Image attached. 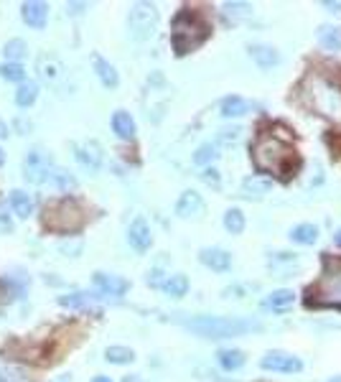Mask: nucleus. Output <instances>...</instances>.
I'll return each mask as SVG.
<instances>
[{"instance_id":"nucleus-21","label":"nucleus","mask_w":341,"mask_h":382,"mask_svg":"<svg viewBox=\"0 0 341 382\" xmlns=\"http://www.w3.org/2000/svg\"><path fill=\"white\" fill-rule=\"evenodd\" d=\"M245 352L242 349H234V347H227V349H219L216 352V362H219V367L222 370H227V372H234V370H240L242 365H245Z\"/></svg>"},{"instance_id":"nucleus-35","label":"nucleus","mask_w":341,"mask_h":382,"mask_svg":"<svg viewBox=\"0 0 341 382\" xmlns=\"http://www.w3.org/2000/svg\"><path fill=\"white\" fill-rule=\"evenodd\" d=\"M3 54L8 57V61H23L25 59V54H28V46H25V41L23 39H10L6 46H3Z\"/></svg>"},{"instance_id":"nucleus-14","label":"nucleus","mask_w":341,"mask_h":382,"mask_svg":"<svg viewBox=\"0 0 341 382\" xmlns=\"http://www.w3.org/2000/svg\"><path fill=\"white\" fill-rule=\"evenodd\" d=\"M199 260L207 268L216 270V273H227V270L232 268V255L222 248H204L199 252Z\"/></svg>"},{"instance_id":"nucleus-42","label":"nucleus","mask_w":341,"mask_h":382,"mask_svg":"<svg viewBox=\"0 0 341 382\" xmlns=\"http://www.w3.org/2000/svg\"><path fill=\"white\" fill-rule=\"evenodd\" d=\"M16 128H18V130H23V133H28V130H31V123H28L25 117H18V120H16Z\"/></svg>"},{"instance_id":"nucleus-33","label":"nucleus","mask_w":341,"mask_h":382,"mask_svg":"<svg viewBox=\"0 0 341 382\" xmlns=\"http://www.w3.org/2000/svg\"><path fill=\"white\" fill-rule=\"evenodd\" d=\"M0 79H6V82H25V69L23 64H18V61H6V64H0Z\"/></svg>"},{"instance_id":"nucleus-17","label":"nucleus","mask_w":341,"mask_h":382,"mask_svg":"<svg viewBox=\"0 0 341 382\" xmlns=\"http://www.w3.org/2000/svg\"><path fill=\"white\" fill-rule=\"evenodd\" d=\"M250 57L260 69H273L275 64H280V54H278V49L267 46V43H252Z\"/></svg>"},{"instance_id":"nucleus-25","label":"nucleus","mask_w":341,"mask_h":382,"mask_svg":"<svg viewBox=\"0 0 341 382\" xmlns=\"http://www.w3.org/2000/svg\"><path fill=\"white\" fill-rule=\"evenodd\" d=\"M296 303V293L291 288H278L265 299V308H273V311H285Z\"/></svg>"},{"instance_id":"nucleus-7","label":"nucleus","mask_w":341,"mask_h":382,"mask_svg":"<svg viewBox=\"0 0 341 382\" xmlns=\"http://www.w3.org/2000/svg\"><path fill=\"white\" fill-rule=\"evenodd\" d=\"M51 168V156L43 148H31L25 153L23 174L28 183H49Z\"/></svg>"},{"instance_id":"nucleus-29","label":"nucleus","mask_w":341,"mask_h":382,"mask_svg":"<svg viewBox=\"0 0 341 382\" xmlns=\"http://www.w3.org/2000/svg\"><path fill=\"white\" fill-rule=\"evenodd\" d=\"M49 183L54 189H59L61 194L64 191H72L76 186V179L69 174L67 168H51V176H49Z\"/></svg>"},{"instance_id":"nucleus-48","label":"nucleus","mask_w":341,"mask_h":382,"mask_svg":"<svg viewBox=\"0 0 341 382\" xmlns=\"http://www.w3.org/2000/svg\"><path fill=\"white\" fill-rule=\"evenodd\" d=\"M333 242H336V245H341V230L336 234H333Z\"/></svg>"},{"instance_id":"nucleus-40","label":"nucleus","mask_w":341,"mask_h":382,"mask_svg":"<svg viewBox=\"0 0 341 382\" xmlns=\"http://www.w3.org/2000/svg\"><path fill=\"white\" fill-rule=\"evenodd\" d=\"M201 179L207 183H211V186H219V171H216V168H207V171L201 174Z\"/></svg>"},{"instance_id":"nucleus-32","label":"nucleus","mask_w":341,"mask_h":382,"mask_svg":"<svg viewBox=\"0 0 341 382\" xmlns=\"http://www.w3.org/2000/svg\"><path fill=\"white\" fill-rule=\"evenodd\" d=\"M216 158H219V148H216V143H201L196 153H194V163L196 166H209V163H214Z\"/></svg>"},{"instance_id":"nucleus-15","label":"nucleus","mask_w":341,"mask_h":382,"mask_svg":"<svg viewBox=\"0 0 341 382\" xmlns=\"http://www.w3.org/2000/svg\"><path fill=\"white\" fill-rule=\"evenodd\" d=\"M270 189H273V179H267V176H247L242 181L245 199H262L265 194H270Z\"/></svg>"},{"instance_id":"nucleus-28","label":"nucleus","mask_w":341,"mask_h":382,"mask_svg":"<svg viewBox=\"0 0 341 382\" xmlns=\"http://www.w3.org/2000/svg\"><path fill=\"white\" fill-rule=\"evenodd\" d=\"M36 97H39V84L36 82H21L18 84V90H16V105L18 108H31L36 102Z\"/></svg>"},{"instance_id":"nucleus-5","label":"nucleus","mask_w":341,"mask_h":382,"mask_svg":"<svg viewBox=\"0 0 341 382\" xmlns=\"http://www.w3.org/2000/svg\"><path fill=\"white\" fill-rule=\"evenodd\" d=\"M308 100L318 115L331 120L333 125H341V87L321 74H313L306 79Z\"/></svg>"},{"instance_id":"nucleus-36","label":"nucleus","mask_w":341,"mask_h":382,"mask_svg":"<svg viewBox=\"0 0 341 382\" xmlns=\"http://www.w3.org/2000/svg\"><path fill=\"white\" fill-rule=\"evenodd\" d=\"M225 16L232 18V21L247 18V16H252V6L250 3H225Z\"/></svg>"},{"instance_id":"nucleus-41","label":"nucleus","mask_w":341,"mask_h":382,"mask_svg":"<svg viewBox=\"0 0 341 382\" xmlns=\"http://www.w3.org/2000/svg\"><path fill=\"white\" fill-rule=\"evenodd\" d=\"M324 8L331 10V13H341V0H336V3L333 0H324Z\"/></svg>"},{"instance_id":"nucleus-6","label":"nucleus","mask_w":341,"mask_h":382,"mask_svg":"<svg viewBox=\"0 0 341 382\" xmlns=\"http://www.w3.org/2000/svg\"><path fill=\"white\" fill-rule=\"evenodd\" d=\"M127 28L135 41H148L158 28V10L150 3H138L127 13Z\"/></svg>"},{"instance_id":"nucleus-11","label":"nucleus","mask_w":341,"mask_h":382,"mask_svg":"<svg viewBox=\"0 0 341 382\" xmlns=\"http://www.w3.org/2000/svg\"><path fill=\"white\" fill-rule=\"evenodd\" d=\"M92 283L94 288L102 293V296H125L130 291V283L120 275H112V273H94L92 275Z\"/></svg>"},{"instance_id":"nucleus-9","label":"nucleus","mask_w":341,"mask_h":382,"mask_svg":"<svg viewBox=\"0 0 341 382\" xmlns=\"http://www.w3.org/2000/svg\"><path fill=\"white\" fill-rule=\"evenodd\" d=\"M74 158L84 171L97 174L102 166V145L97 141H84L82 145H74Z\"/></svg>"},{"instance_id":"nucleus-46","label":"nucleus","mask_w":341,"mask_h":382,"mask_svg":"<svg viewBox=\"0 0 341 382\" xmlns=\"http://www.w3.org/2000/svg\"><path fill=\"white\" fill-rule=\"evenodd\" d=\"M51 382H72V374H59V377H54Z\"/></svg>"},{"instance_id":"nucleus-38","label":"nucleus","mask_w":341,"mask_h":382,"mask_svg":"<svg viewBox=\"0 0 341 382\" xmlns=\"http://www.w3.org/2000/svg\"><path fill=\"white\" fill-rule=\"evenodd\" d=\"M59 250H61V252H64L67 258H76V255H79V252H82V250H84V242H82V240L61 242V245H59Z\"/></svg>"},{"instance_id":"nucleus-10","label":"nucleus","mask_w":341,"mask_h":382,"mask_svg":"<svg viewBox=\"0 0 341 382\" xmlns=\"http://www.w3.org/2000/svg\"><path fill=\"white\" fill-rule=\"evenodd\" d=\"M127 242L135 252H145L153 245V232H150V225L143 219V217H135L130 227H127Z\"/></svg>"},{"instance_id":"nucleus-24","label":"nucleus","mask_w":341,"mask_h":382,"mask_svg":"<svg viewBox=\"0 0 341 382\" xmlns=\"http://www.w3.org/2000/svg\"><path fill=\"white\" fill-rule=\"evenodd\" d=\"M161 291L166 293V296H171V299H181V296H186V291H189V278L181 273L168 275L166 281L161 283Z\"/></svg>"},{"instance_id":"nucleus-30","label":"nucleus","mask_w":341,"mask_h":382,"mask_svg":"<svg viewBox=\"0 0 341 382\" xmlns=\"http://www.w3.org/2000/svg\"><path fill=\"white\" fill-rule=\"evenodd\" d=\"M105 359L110 365H133L135 362V352L130 347H107L105 349Z\"/></svg>"},{"instance_id":"nucleus-44","label":"nucleus","mask_w":341,"mask_h":382,"mask_svg":"<svg viewBox=\"0 0 341 382\" xmlns=\"http://www.w3.org/2000/svg\"><path fill=\"white\" fill-rule=\"evenodd\" d=\"M10 135V130H8V125H6V120H0V141H6Z\"/></svg>"},{"instance_id":"nucleus-50","label":"nucleus","mask_w":341,"mask_h":382,"mask_svg":"<svg viewBox=\"0 0 341 382\" xmlns=\"http://www.w3.org/2000/svg\"><path fill=\"white\" fill-rule=\"evenodd\" d=\"M329 382H341V374H339V377H331Z\"/></svg>"},{"instance_id":"nucleus-34","label":"nucleus","mask_w":341,"mask_h":382,"mask_svg":"<svg viewBox=\"0 0 341 382\" xmlns=\"http://www.w3.org/2000/svg\"><path fill=\"white\" fill-rule=\"evenodd\" d=\"M225 227H227V232H232V234L245 232V214H242V209H237V207L227 209L225 212Z\"/></svg>"},{"instance_id":"nucleus-13","label":"nucleus","mask_w":341,"mask_h":382,"mask_svg":"<svg viewBox=\"0 0 341 382\" xmlns=\"http://www.w3.org/2000/svg\"><path fill=\"white\" fill-rule=\"evenodd\" d=\"M176 214L181 217V219H192V217H201L204 214V199H201V194L196 191H183L178 201H176Z\"/></svg>"},{"instance_id":"nucleus-45","label":"nucleus","mask_w":341,"mask_h":382,"mask_svg":"<svg viewBox=\"0 0 341 382\" xmlns=\"http://www.w3.org/2000/svg\"><path fill=\"white\" fill-rule=\"evenodd\" d=\"M123 382H143L141 374H127V377H123Z\"/></svg>"},{"instance_id":"nucleus-8","label":"nucleus","mask_w":341,"mask_h":382,"mask_svg":"<svg viewBox=\"0 0 341 382\" xmlns=\"http://www.w3.org/2000/svg\"><path fill=\"white\" fill-rule=\"evenodd\" d=\"M260 367L262 370H270V372H300V359L288 354V352H280V349H273V352H265V357L260 359Z\"/></svg>"},{"instance_id":"nucleus-37","label":"nucleus","mask_w":341,"mask_h":382,"mask_svg":"<svg viewBox=\"0 0 341 382\" xmlns=\"http://www.w3.org/2000/svg\"><path fill=\"white\" fill-rule=\"evenodd\" d=\"M242 128H225V130H219V143H225V145H237V143L242 141Z\"/></svg>"},{"instance_id":"nucleus-1","label":"nucleus","mask_w":341,"mask_h":382,"mask_svg":"<svg viewBox=\"0 0 341 382\" xmlns=\"http://www.w3.org/2000/svg\"><path fill=\"white\" fill-rule=\"evenodd\" d=\"M252 161L258 171L278 179H288L293 168L298 166V156L291 143L280 141L278 135H260L255 145H252Z\"/></svg>"},{"instance_id":"nucleus-4","label":"nucleus","mask_w":341,"mask_h":382,"mask_svg":"<svg viewBox=\"0 0 341 382\" xmlns=\"http://www.w3.org/2000/svg\"><path fill=\"white\" fill-rule=\"evenodd\" d=\"M306 303L313 308H341V258L326 255L321 275L308 285Z\"/></svg>"},{"instance_id":"nucleus-23","label":"nucleus","mask_w":341,"mask_h":382,"mask_svg":"<svg viewBox=\"0 0 341 382\" xmlns=\"http://www.w3.org/2000/svg\"><path fill=\"white\" fill-rule=\"evenodd\" d=\"M0 382H34V380H31V374H28L25 367L0 359Z\"/></svg>"},{"instance_id":"nucleus-3","label":"nucleus","mask_w":341,"mask_h":382,"mask_svg":"<svg viewBox=\"0 0 341 382\" xmlns=\"http://www.w3.org/2000/svg\"><path fill=\"white\" fill-rule=\"evenodd\" d=\"M183 326L204 339H227V336H242L247 332L262 329L258 321L240 319V316H194V319H183Z\"/></svg>"},{"instance_id":"nucleus-22","label":"nucleus","mask_w":341,"mask_h":382,"mask_svg":"<svg viewBox=\"0 0 341 382\" xmlns=\"http://www.w3.org/2000/svg\"><path fill=\"white\" fill-rule=\"evenodd\" d=\"M316 39L326 51H341V28H336V26H318Z\"/></svg>"},{"instance_id":"nucleus-49","label":"nucleus","mask_w":341,"mask_h":382,"mask_svg":"<svg viewBox=\"0 0 341 382\" xmlns=\"http://www.w3.org/2000/svg\"><path fill=\"white\" fill-rule=\"evenodd\" d=\"M3 163H6V150L0 148V166H3Z\"/></svg>"},{"instance_id":"nucleus-39","label":"nucleus","mask_w":341,"mask_h":382,"mask_svg":"<svg viewBox=\"0 0 341 382\" xmlns=\"http://www.w3.org/2000/svg\"><path fill=\"white\" fill-rule=\"evenodd\" d=\"M8 232H13V219H10L6 204H0V234H8Z\"/></svg>"},{"instance_id":"nucleus-19","label":"nucleus","mask_w":341,"mask_h":382,"mask_svg":"<svg viewBox=\"0 0 341 382\" xmlns=\"http://www.w3.org/2000/svg\"><path fill=\"white\" fill-rule=\"evenodd\" d=\"M112 133L117 138H123V141H133L135 138V120L130 112L125 110H117L115 115H112Z\"/></svg>"},{"instance_id":"nucleus-20","label":"nucleus","mask_w":341,"mask_h":382,"mask_svg":"<svg viewBox=\"0 0 341 382\" xmlns=\"http://www.w3.org/2000/svg\"><path fill=\"white\" fill-rule=\"evenodd\" d=\"M8 204H10V212L16 217H21V219H28V217L34 214V199H31V194H25L21 189L10 191Z\"/></svg>"},{"instance_id":"nucleus-2","label":"nucleus","mask_w":341,"mask_h":382,"mask_svg":"<svg viewBox=\"0 0 341 382\" xmlns=\"http://www.w3.org/2000/svg\"><path fill=\"white\" fill-rule=\"evenodd\" d=\"M211 36V26L194 10L183 8L176 13L174 23H171V46H174L176 57H186L201 46Z\"/></svg>"},{"instance_id":"nucleus-27","label":"nucleus","mask_w":341,"mask_h":382,"mask_svg":"<svg viewBox=\"0 0 341 382\" xmlns=\"http://www.w3.org/2000/svg\"><path fill=\"white\" fill-rule=\"evenodd\" d=\"M94 301H97V296H92V293H67V296H59L56 303L64 308H92L94 306Z\"/></svg>"},{"instance_id":"nucleus-31","label":"nucleus","mask_w":341,"mask_h":382,"mask_svg":"<svg viewBox=\"0 0 341 382\" xmlns=\"http://www.w3.org/2000/svg\"><path fill=\"white\" fill-rule=\"evenodd\" d=\"M291 240L296 242V245H313V242H318V227L316 225H298L291 230Z\"/></svg>"},{"instance_id":"nucleus-12","label":"nucleus","mask_w":341,"mask_h":382,"mask_svg":"<svg viewBox=\"0 0 341 382\" xmlns=\"http://www.w3.org/2000/svg\"><path fill=\"white\" fill-rule=\"evenodd\" d=\"M21 18H23L25 26L31 28H43L49 23V3H41V0H25L21 6Z\"/></svg>"},{"instance_id":"nucleus-43","label":"nucleus","mask_w":341,"mask_h":382,"mask_svg":"<svg viewBox=\"0 0 341 382\" xmlns=\"http://www.w3.org/2000/svg\"><path fill=\"white\" fill-rule=\"evenodd\" d=\"M69 13H72V16H76V13H82L84 8H87V6H84V3H69Z\"/></svg>"},{"instance_id":"nucleus-18","label":"nucleus","mask_w":341,"mask_h":382,"mask_svg":"<svg viewBox=\"0 0 341 382\" xmlns=\"http://www.w3.org/2000/svg\"><path fill=\"white\" fill-rule=\"evenodd\" d=\"M92 67H94V72H97V77H100V82L105 84L107 90H115L117 84H120L117 69L110 64L107 59H102L100 54H94V57H92Z\"/></svg>"},{"instance_id":"nucleus-16","label":"nucleus","mask_w":341,"mask_h":382,"mask_svg":"<svg viewBox=\"0 0 341 382\" xmlns=\"http://www.w3.org/2000/svg\"><path fill=\"white\" fill-rule=\"evenodd\" d=\"M39 77H41V82H46V84H56L61 77H64V64L59 61L56 57H41L39 59Z\"/></svg>"},{"instance_id":"nucleus-47","label":"nucleus","mask_w":341,"mask_h":382,"mask_svg":"<svg viewBox=\"0 0 341 382\" xmlns=\"http://www.w3.org/2000/svg\"><path fill=\"white\" fill-rule=\"evenodd\" d=\"M92 382H112V380L105 377V374H97V377H92Z\"/></svg>"},{"instance_id":"nucleus-26","label":"nucleus","mask_w":341,"mask_h":382,"mask_svg":"<svg viewBox=\"0 0 341 382\" xmlns=\"http://www.w3.org/2000/svg\"><path fill=\"white\" fill-rule=\"evenodd\" d=\"M250 112V102L240 97V94H229L222 100V115L225 117H242Z\"/></svg>"}]
</instances>
